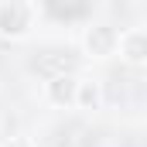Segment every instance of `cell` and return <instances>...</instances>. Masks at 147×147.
<instances>
[{
    "mask_svg": "<svg viewBox=\"0 0 147 147\" xmlns=\"http://www.w3.org/2000/svg\"><path fill=\"white\" fill-rule=\"evenodd\" d=\"M38 7L34 3H17V0H3L0 3V38H24L31 31Z\"/></svg>",
    "mask_w": 147,
    "mask_h": 147,
    "instance_id": "obj_1",
    "label": "cell"
},
{
    "mask_svg": "<svg viewBox=\"0 0 147 147\" xmlns=\"http://www.w3.org/2000/svg\"><path fill=\"white\" fill-rule=\"evenodd\" d=\"M45 96L51 106H75V96H79V79L69 72H58L45 82Z\"/></svg>",
    "mask_w": 147,
    "mask_h": 147,
    "instance_id": "obj_2",
    "label": "cell"
},
{
    "mask_svg": "<svg viewBox=\"0 0 147 147\" xmlns=\"http://www.w3.org/2000/svg\"><path fill=\"white\" fill-rule=\"evenodd\" d=\"M116 45H120V31L110 28V24H92V28L86 31V51H89L92 58H106V55H113Z\"/></svg>",
    "mask_w": 147,
    "mask_h": 147,
    "instance_id": "obj_3",
    "label": "cell"
},
{
    "mask_svg": "<svg viewBox=\"0 0 147 147\" xmlns=\"http://www.w3.org/2000/svg\"><path fill=\"white\" fill-rule=\"evenodd\" d=\"M116 51H120V58L130 62V65H147V31H140V28L120 31Z\"/></svg>",
    "mask_w": 147,
    "mask_h": 147,
    "instance_id": "obj_4",
    "label": "cell"
},
{
    "mask_svg": "<svg viewBox=\"0 0 147 147\" xmlns=\"http://www.w3.org/2000/svg\"><path fill=\"white\" fill-rule=\"evenodd\" d=\"M103 103V92H99V82H89V79H79V96H75V106L79 110H99Z\"/></svg>",
    "mask_w": 147,
    "mask_h": 147,
    "instance_id": "obj_5",
    "label": "cell"
},
{
    "mask_svg": "<svg viewBox=\"0 0 147 147\" xmlns=\"http://www.w3.org/2000/svg\"><path fill=\"white\" fill-rule=\"evenodd\" d=\"M7 147H28V140H24V137H14V140H10Z\"/></svg>",
    "mask_w": 147,
    "mask_h": 147,
    "instance_id": "obj_6",
    "label": "cell"
}]
</instances>
